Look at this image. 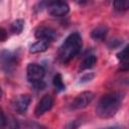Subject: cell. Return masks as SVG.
<instances>
[{"label": "cell", "mask_w": 129, "mask_h": 129, "mask_svg": "<svg viewBox=\"0 0 129 129\" xmlns=\"http://www.w3.org/2000/svg\"><path fill=\"white\" fill-rule=\"evenodd\" d=\"M23 27H24V21L22 19H16L15 21H13L11 23L10 31L13 34H19L22 31Z\"/></svg>", "instance_id": "13"}, {"label": "cell", "mask_w": 129, "mask_h": 129, "mask_svg": "<svg viewBox=\"0 0 129 129\" xmlns=\"http://www.w3.org/2000/svg\"><path fill=\"white\" fill-rule=\"evenodd\" d=\"M121 43H122V40H120V39H114V40H112L109 43V47L112 48V49H114V48H117Z\"/></svg>", "instance_id": "19"}, {"label": "cell", "mask_w": 129, "mask_h": 129, "mask_svg": "<svg viewBox=\"0 0 129 129\" xmlns=\"http://www.w3.org/2000/svg\"><path fill=\"white\" fill-rule=\"evenodd\" d=\"M122 104V96L117 93H110L104 95L98 102L96 107V114L103 119L113 117L120 109Z\"/></svg>", "instance_id": "1"}, {"label": "cell", "mask_w": 129, "mask_h": 129, "mask_svg": "<svg viewBox=\"0 0 129 129\" xmlns=\"http://www.w3.org/2000/svg\"><path fill=\"white\" fill-rule=\"evenodd\" d=\"M53 86L55 88V90L57 92H61V91H64L66 89V86L62 82V78H61V75L60 74H56L54 77H53Z\"/></svg>", "instance_id": "14"}, {"label": "cell", "mask_w": 129, "mask_h": 129, "mask_svg": "<svg viewBox=\"0 0 129 129\" xmlns=\"http://www.w3.org/2000/svg\"><path fill=\"white\" fill-rule=\"evenodd\" d=\"M127 51H128V46H125L118 54H117V57H118V59L119 60H121V61H125V62H127Z\"/></svg>", "instance_id": "16"}, {"label": "cell", "mask_w": 129, "mask_h": 129, "mask_svg": "<svg viewBox=\"0 0 129 129\" xmlns=\"http://www.w3.org/2000/svg\"><path fill=\"white\" fill-rule=\"evenodd\" d=\"M35 37L48 43V41H52L55 38V31L50 27L40 26L35 30Z\"/></svg>", "instance_id": "9"}, {"label": "cell", "mask_w": 129, "mask_h": 129, "mask_svg": "<svg viewBox=\"0 0 129 129\" xmlns=\"http://www.w3.org/2000/svg\"><path fill=\"white\" fill-rule=\"evenodd\" d=\"M7 38V31L3 27H0V42L6 40Z\"/></svg>", "instance_id": "20"}, {"label": "cell", "mask_w": 129, "mask_h": 129, "mask_svg": "<svg viewBox=\"0 0 129 129\" xmlns=\"http://www.w3.org/2000/svg\"><path fill=\"white\" fill-rule=\"evenodd\" d=\"M82 46H83V41L81 35L78 32H74L70 34L66 38L61 46L59 47V51H58L59 59L63 63L70 62L77 54H79V52L82 49Z\"/></svg>", "instance_id": "2"}, {"label": "cell", "mask_w": 129, "mask_h": 129, "mask_svg": "<svg viewBox=\"0 0 129 129\" xmlns=\"http://www.w3.org/2000/svg\"><path fill=\"white\" fill-rule=\"evenodd\" d=\"M113 6L117 11H125L129 8V1L127 0H118L113 2Z\"/></svg>", "instance_id": "15"}, {"label": "cell", "mask_w": 129, "mask_h": 129, "mask_svg": "<svg viewBox=\"0 0 129 129\" xmlns=\"http://www.w3.org/2000/svg\"><path fill=\"white\" fill-rule=\"evenodd\" d=\"M48 46V43L45 42V41H42V40H38L36 42H34L30 48H29V51L31 53H37V52H42V51H45L46 48Z\"/></svg>", "instance_id": "11"}, {"label": "cell", "mask_w": 129, "mask_h": 129, "mask_svg": "<svg viewBox=\"0 0 129 129\" xmlns=\"http://www.w3.org/2000/svg\"><path fill=\"white\" fill-rule=\"evenodd\" d=\"M7 125V120L6 117L2 111V109H0V129H4Z\"/></svg>", "instance_id": "18"}, {"label": "cell", "mask_w": 129, "mask_h": 129, "mask_svg": "<svg viewBox=\"0 0 129 129\" xmlns=\"http://www.w3.org/2000/svg\"><path fill=\"white\" fill-rule=\"evenodd\" d=\"M26 72H27V79L32 85L41 82L45 74L44 69L37 63H29L27 66Z\"/></svg>", "instance_id": "3"}, {"label": "cell", "mask_w": 129, "mask_h": 129, "mask_svg": "<svg viewBox=\"0 0 129 129\" xmlns=\"http://www.w3.org/2000/svg\"><path fill=\"white\" fill-rule=\"evenodd\" d=\"M53 98L50 95H44L39 102L37 103L35 110H34V114L36 117H40L42 116L44 113H46L47 111H49L52 106H53Z\"/></svg>", "instance_id": "6"}, {"label": "cell", "mask_w": 129, "mask_h": 129, "mask_svg": "<svg viewBox=\"0 0 129 129\" xmlns=\"http://www.w3.org/2000/svg\"><path fill=\"white\" fill-rule=\"evenodd\" d=\"M0 62L6 72L11 71L17 63V56L10 50H2L0 52Z\"/></svg>", "instance_id": "7"}, {"label": "cell", "mask_w": 129, "mask_h": 129, "mask_svg": "<svg viewBox=\"0 0 129 129\" xmlns=\"http://www.w3.org/2000/svg\"><path fill=\"white\" fill-rule=\"evenodd\" d=\"M94 77H95L94 73H87V74H85L83 77H81V79H80V83L84 84V83L91 82V81L94 79Z\"/></svg>", "instance_id": "17"}, {"label": "cell", "mask_w": 129, "mask_h": 129, "mask_svg": "<svg viewBox=\"0 0 129 129\" xmlns=\"http://www.w3.org/2000/svg\"><path fill=\"white\" fill-rule=\"evenodd\" d=\"M31 102L29 95H20L17 98H15L13 102V109L18 114H25L27 112V109L29 107V104Z\"/></svg>", "instance_id": "8"}, {"label": "cell", "mask_w": 129, "mask_h": 129, "mask_svg": "<svg viewBox=\"0 0 129 129\" xmlns=\"http://www.w3.org/2000/svg\"><path fill=\"white\" fill-rule=\"evenodd\" d=\"M94 93L90 92V91H86V92H83L81 94H79L73 101L72 103V108L73 109H77V110H80V109H84L86 107H88L92 101L94 100Z\"/></svg>", "instance_id": "4"}, {"label": "cell", "mask_w": 129, "mask_h": 129, "mask_svg": "<svg viewBox=\"0 0 129 129\" xmlns=\"http://www.w3.org/2000/svg\"><path fill=\"white\" fill-rule=\"evenodd\" d=\"M1 98H2V90L0 88V100H1Z\"/></svg>", "instance_id": "22"}, {"label": "cell", "mask_w": 129, "mask_h": 129, "mask_svg": "<svg viewBox=\"0 0 129 129\" xmlns=\"http://www.w3.org/2000/svg\"><path fill=\"white\" fill-rule=\"evenodd\" d=\"M47 11L51 16L60 17V16L67 15L69 13L70 7H69L68 3H66L63 1H54V2L48 3Z\"/></svg>", "instance_id": "5"}, {"label": "cell", "mask_w": 129, "mask_h": 129, "mask_svg": "<svg viewBox=\"0 0 129 129\" xmlns=\"http://www.w3.org/2000/svg\"><path fill=\"white\" fill-rule=\"evenodd\" d=\"M103 129H125V127L120 126V125H115V126H109V127H106Z\"/></svg>", "instance_id": "21"}, {"label": "cell", "mask_w": 129, "mask_h": 129, "mask_svg": "<svg viewBox=\"0 0 129 129\" xmlns=\"http://www.w3.org/2000/svg\"><path fill=\"white\" fill-rule=\"evenodd\" d=\"M107 33H108V28L106 26H99V27L95 28L92 31L91 36L95 40L103 41V40H105V38L107 36Z\"/></svg>", "instance_id": "10"}, {"label": "cell", "mask_w": 129, "mask_h": 129, "mask_svg": "<svg viewBox=\"0 0 129 129\" xmlns=\"http://www.w3.org/2000/svg\"><path fill=\"white\" fill-rule=\"evenodd\" d=\"M97 62V56H95L94 54H91V55H88L82 62H81V70L84 71V70H89V69H92Z\"/></svg>", "instance_id": "12"}]
</instances>
